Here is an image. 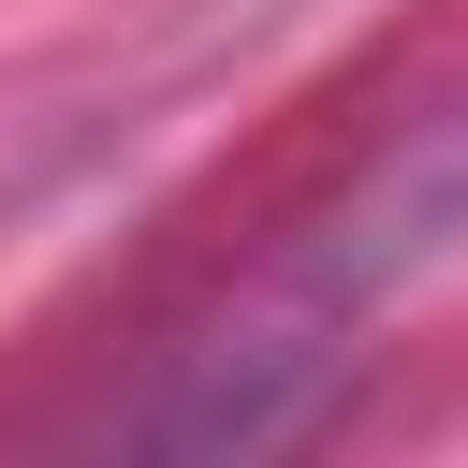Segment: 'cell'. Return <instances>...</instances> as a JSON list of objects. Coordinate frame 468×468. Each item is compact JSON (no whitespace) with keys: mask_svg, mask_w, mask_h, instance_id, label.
<instances>
[{"mask_svg":"<svg viewBox=\"0 0 468 468\" xmlns=\"http://www.w3.org/2000/svg\"><path fill=\"white\" fill-rule=\"evenodd\" d=\"M249 15H278V0H249Z\"/></svg>","mask_w":468,"mask_h":468,"instance_id":"7a4b0ae2","label":"cell"},{"mask_svg":"<svg viewBox=\"0 0 468 468\" xmlns=\"http://www.w3.org/2000/svg\"><path fill=\"white\" fill-rule=\"evenodd\" d=\"M453 249H468V73H453L424 117H395L336 205H307V219L278 234V263L176 351V395H146L132 439H161V453L292 439V424L322 410V380L351 366V336H366L395 292H424Z\"/></svg>","mask_w":468,"mask_h":468,"instance_id":"6da1fadb","label":"cell"}]
</instances>
